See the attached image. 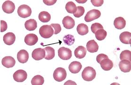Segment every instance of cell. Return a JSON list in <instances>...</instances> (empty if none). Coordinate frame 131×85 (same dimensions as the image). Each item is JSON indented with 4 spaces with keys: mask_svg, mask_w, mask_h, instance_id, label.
Listing matches in <instances>:
<instances>
[{
    "mask_svg": "<svg viewBox=\"0 0 131 85\" xmlns=\"http://www.w3.org/2000/svg\"><path fill=\"white\" fill-rule=\"evenodd\" d=\"M82 68V65L78 61H74L69 65V71L72 74H76L80 72Z\"/></svg>",
    "mask_w": 131,
    "mask_h": 85,
    "instance_id": "obj_15",
    "label": "cell"
},
{
    "mask_svg": "<svg viewBox=\"0 0 131 85\" xmlns=\"http://www.w3.org/2000/svg\"><path fill=\"white\" fill-rule=\"evenodd\" d=\"M51 27L54 29V34H57L59 33L61 31V27L59 23H52L51 25Z\"/></svg>",
    "mask_w": 131,
    "mask_h": 85,
    "instance_id": "obj_33",
    "label": "cell"
},
{
    "mask_svg": "<svg viewBox=\"0 0 131 85\" xmlns=\"http://www.w3.org/2000/svg\"><path fill=\"white\" fill-rule=\"evenodd\" d=\"M39 20L43 23H47L49 22L51 19V16L49 13L47 11H42L39 13Z\"/></svg>",
    "mask_w": 131,
    "mask_h": 85,
    "instance_id": "obj_25",
    "label": "cell"
},
{
    "mask_svg": "<svg viewBox=\"0 0 131 85\" xmlns=\"http://www.w3.org/2000/svg\"><path fill=\"white\" fill-rule=\"evenodd\" d=\"M13 77L16 81L22 82L27 79V74L26 71L23 70H18L15 71Z\"/></svg>",
    "mask_w": 131,
    "mask_h": 85,
    "instance_id": "obj_7",
    "label": "cell"
},
{
    "mask_svg": "<svg viewBox=\"0 0 131 85\" xmlns=\"http://www.w3.org/2000/svg\"><path fill=\"white\" fill-rule=\"evenodd\" d=\"M91 2L92 5L95 7H100L104 3L103 0H91Z\"/></svg>",
    "mask_w": 131,
    "mask_h": 85,
    "instance_id": "obj_34",
    "label": "cell"
},
{
    "mask_svg": "<svg viewBox=\"0 0 131 85\" xmlns=\"http://www.w3.org/2000/svg\"><path fill=\"white\" fill-rule=\"evenodd\" d=\"M114 25L116 29H122L125 27L126 26V21L122 17H118L115 19Z\"/></svg>",
    "mask_w": 131,
    "mask_h": 85,
    "instance_id": "obj_21",
    "label": "cell"
},
{
    "mask_svg": "<svg viewBox=\"0 0 131 85\" xmlns=\"http://www.w3.org/2000/svg\"><path fill=\"white\" fill-rule=\"evenodd\" d=\"M25 42L28 46H33L37 42L38 38L37 35L34 33H30L26 36L25 38Z\"/></svg>",
    "mask_w": 131,
    "mask_h": 85,
    "instance_id": "obj_10",
    "label": "cell"
},
{
    "mask_svg": "<svg viewBox=\"0 0 131 85\" xmlns=\"http://www.w3.org/2000/svg\"><path fill=\"white\" fill-rule=\"evenodd\" d=\"M100 64L102 69L106 71L110 70L113 67V63L108 58L102 60Z\"/></svg>",
    "mask_w": 131,
    "mask_h": 85,
    "instance_id": "obj_18",
    "label": "cell"
},
{
    "mask_svg": "<svg viewBox=\"0 0 131 85\" xmlns=\"http://www.w3.org/2000/svg\"><path fill=\"white\" fill-rule=\"evenodd\" d=\"M86 48L90 53H95L98 50V45L94 40H92L87 43Z\"/></svg>",
    "mask_w": 131,
    "mask_h": 85,
    "instance_id": "obj_17",
    "label": "cell"
},
{
    "mask_svg": "<svg viewBox=\"0 0 131 85\" xmlns=\"http://www.w3.org/2000/svg\"><path fill=\"white\" fill-rule=\"evenodd\" d=\"M120 59L121 60H127L131 61V52L130 50H125L123 51L120 54Z\"/></svg>",
    "mask_w": 131,
    "mask_h": 85,
    "instance_id": "obj_29",
    "label": "cell"
},
{
    "mask_svg": "<svg viewBox=\"0 0 131 85\" xmlns=\"http://www.w3.org/2000/svg\"><path fill=\"white\" fill-rule=\"evenodd\" d=\"M119 67L120 70L123 72H129L131 71V61L127 60H122L119 64Z\"/></svg>",
    "mask_w": 131,
    "mask_h": 85,
    "instance_id": "obj_12",
    "label": "cell"
},
{
    "mask_svg": "<svg viewBox=\"0 0 131 85\" xmlns=\"http://www.w3.org/2000/svg\"><path fill=\"white\" fill-rule=\"evenodd\" d=\"M67 11L70 14H74L77 10V7L73 2H69L65 7Z\"/></svg>",
    "mask_w": 131,
    "mask_h": 85,
    "instance_id": "obj_26",
    "label": "cell"
},
{
    "mask_svg": "<svg viewBox=\"0 0 131 85\" xmlns=\"http://www.w3.org/2000/svg\"><path fill=\"white\" fill-rule=\"evenodd\" d=\"M78 33L80 35H85L89 32L88 27L84 23L79 24L77 28Z\"/></svg>",
    "mask_w": 131,
    "mask_h": 85,
    "instance_id": "obj_24",
    "label": "cell"
},
{
    "mask_svg": "<svg viewBox=\"0 0 131 85\" xmlns=\"http://www.w3.org/2000/svg\"><path fill=\"white\" fill-rule=\"evenodd\" d=\"M25 27L26 29L28 31H34L36 29L37 27V22L36 20L34 19H30L26 21V22L25 23Z\"/></svg>",
    "mask_w": 131,
    "mask_h": 85,
    "instance_id": "obj_22",
    "label": "cell"
},
{
    "mask_svg": "<svg viewBox=\"0 0 131 85\" xmlns=\"http://www.w3.org/2000/svg\"><path fill=\"white\" fill-rule=\"evenodd\" d=\"M57 0H43V2L45 4L48 6L53 5L55 3H56Z\"/></svg>",
    "mask_w": 131,
    "mask_h": 85,
    "instance_id": "obj_37",
    "label": "cell"
},
{
    "mask_svg": "<svg viewBox=\"0 0 131 85\" xmlns=\"http://www.w3.org/2000/svg\"><path fill=\"white\" fill-rule=\"evenodd\" d=\"M62 23L64 27L67 29H72L75 26L74 19L70 16H66L63 18Z\"/></svg>",
    "mask_w": 131,
    "mask_h": 85,
    "instance_id": "obj_14",
    "label": "cell"
},
{
    "mask_svg": "<svg viewBox=\"0 0 131 85\" xmlns=\"http://www.w3.org/2000/svg\"><path fill=\"white\" fill-rule=\"evenodd\" d=\"M45 82L44 78L41 75H36L33 77L31 80V84L32 85H42Z\"/></svg>",
    "mask_w": 131,
    "mask_h": 85,
    "instance_id": "obj_27",
    "label": "cell"
},
{
    "mask_svg": "<svg viewBox=\"0 0 131 85\" xmlns=\"http://www.w3.org/2000/svg\"><path fill=\"white\" fill-rule=\"evenodd\" d=\"M39 33L43 38H50L53 35L54 30L51 25H44L40 27Z\"/></svg>",
    "mask_w": 131,
    "mask_h": 85,
    "instance_id": "obj_2",
    "label": "cell"
},
{
    "mask_svg": "<svg viewBox=\"0 0 131 85\" xmlns=\"http://www.w3.org/2000/svg\"><path fill=\"white\" fill-rule=\"evenodd\" d=\"M107 58H108V57L106 55L104 54H101L97 56L96 60H97V62H98L99 64H100L102 60Z\"/></svg>",
    "mask_w": 131,
    "mask_h": 85,
    "instance_id": "obj_35",
    "label": "cell"
},
{
    "mask_svg": "<svg viewBox=\"0 0 131 85\" xmlns=\"http://www.w3.org/2000/svg\"><path fill=\"white\" fill-rule=\"evenodd\" d=\"M86 49L85 47L80 46H78L74 50V56L78 59L83 58L86 56Z\"/></svg>",
    "mask_w": 131,
    "mask_h": 85,
    "instance_id": "obj_19",
    "label": "cell"
},
{
    "mask_svg": "<svg viewBox=\"0 0 131 85\" xmlns=\"http://www.w3.org/2000/svg\"><path fill=\"white\" fill-rule=\"evenodd\" d=\"M44 49L45 51V58L48 60L53 58L55 56V50L53 48L51 47H46Z\"/></svg>",
    "mask_w": 131,
    "mask_h": 85,
    "instance_id": "obj_23",
    "label": "cell"
},
{
    "mask_svg": "<svg viewBox=\"0 0 131 85\" xmlns=\"http://www.w3.org/2000/svg\"><path fill=\"white\" fill-rule=\"evenodd\" d=\"M2 9L4 12L7 14H11L15 10V4L10 1H6L3 3Z\"/></svg>",
    "mask_w": 131,
    "mask_h": 85,
    "instance_id": "obj_9",
    "label": "cell"
},
{
    "mask_svg": "<svg viewBox=\"0 0 131 85\" xmlns=\"http://www.w3.org/2000/svg\"><path fill=\"white\" fill-rule=\"evenodd\" d=\"M58 56L60 58L64 60H68L71 58L72 51L69 48L61 47L58 50Z\"/></svg>",
    "mask_w": 131,
    "mask_h": 85,
    "instance_id": "obj_6",
    "label": "cell"
},
{
    "mask_svg": "<svg viewBox=\"0 0 131 85\" xmlns=\"http://www.w3.org/2000/svg\"><path fill=\"white\" fill-rule=\"evenodd\" d=\"M101 16V13L100 10L96 9L91 10L87 13L84 17V20L86 22H90L98 19Z\"/></svg>",
    "mask_w": 131,
    "mask_h": 85,
    "instance_id": "obj_5",
    "label": "cell"
},
{
    "mask_svg": "<svg viewBox=\"0 0 131 85\" xmlns=\"http://www.w3.org/2000/svg\"><path fill=\"white\" fill-rule=\"evenodd\" d=\"M7 29V24L5 21H1V32H4Z\"/></svg>",
    "mask_w": 131,
    "mask_h": 85,
    "instance_id": "obj_36",
    "label": "cell"
},
{
    "mask_svg": "<svg viewBox=\"0 0 131 85\" xmlns=\"http://www.w3.org/2000/svg\"><path fill=\"white\" fill-rule=\"evenodd\" d=\"M95 34L96 38L98 41H102L106 38L107 35V32L103 29L98 30L95 33Z\"/></svg>",
    "mask_w": 131,
    "mask_h": 85,
    "instance_id": "obj_28",
    "label": "cell"
},
{
    "mask_svg": "<svg viewBox=\"0 0 131 85\" xmlns=\"http://www.w3.org/2000/svg\"><path fill=\"white\" fill-rule=\"evenodd\" d=\"M2 64L3 66L7 68H10L13 67L15 65L16 61L12 56H7L3 58L2 60Z\"/></svg>",
    "mask_w": 131,
    "mask_h": 85,
    "instance_id": "obj_11",
    "label": "cell"
},
{
    "mask_svg": "<svg viewBox=\"0 0 131 85\" xmlns=\"http://www.w3.org/2000/svg\"><path fill=\"white\" fill-rule=\"evenodd\" d=\"M17 59L18 61L20 63L24 64L27 63L29 59L28 53L25 50H20L17 54Z\"/></svg>",
    "mask_w": 131,
    "mask_h": 85,
    "instance_id": "obj_13",
    "label": "cell"
},
{
    "mask_svg": "<svg viewBox=\"0 0 131 85\" xmlns=\"http://www.w3.org/2000/svg\"><path fill=\"white\" fill-rule=\"evenodd\" d=\"M67 77V72L63 68L59 67L54 70L53 78L58 82H61L66 79Z\"/></svg>",
    "mask_w": 131,
    "mask_h": 85,
    "instance_id": "obj_3",
    "label": "cell"
},
{
    "mask_svg": "<svg viewBox=\"0 0 131 85\" xmlns=\"http://www.w3.org/2000/svg\"><path fill=\"white\" fill-rule=\"evenodd\" d=\"M45 49H42V48H36L34 50L32 54V58L36 61H39L45 58Z\"/></svg>",
    "mask_w": 131,
    "mask_h": 85,
    "instance_id": "obj_8",
    "label": "cell"
},
{
    "mask_svg": "<svg viewBox=\"0 0 131 85\" xmlns=\"http://www.w3.org/2000/svg\"><path fill=\"white\" fill-rule=\"evenodd\" d=\"M18 14L22 18L29 17L32 14V9L29 6L27 5H22L18 7Z\"/></svg>",
    "mask_w": 131,
    "mask_h": 85,
    "instance_id": "obj_4",
    "label": "cell"
},
{
    "mask_svg": "<svg viewBox=\"0 0 131 85\" xmlns=\"http://www.w3.org/2000/svg\"><path fill=\"white\" fill-rule=\"evenodd\" d=\"M131 33L129 32H124L119 36V39L121 42L125 44H131Z\"/></svg>",
    "mask_w": 131,
    "mask_h": 85,
    "instance_id": "obj_20",
    "label": "cell"
},
{
    "mask_svg": "<svg viewBox=\"0 0 131 85\" xmlns=\"http://www.w3.org/2000/svg\"><path fill=\"white\" fill-rule=\"evenodd\" d=\"M91 30L93 33H95V32L100 29H103V27L101 23H93L91 26Z\"/></svg>",
    "mask_w": 131,
    "mask_h": 85,
    "instance_id": "obj_32",
    "label": "cell"
},
{
    "mask_svg": "<svg viewBox=\"0 0 131 85\" xmlns=\"http://www.w3.org/2000/svg\"><path fill=\"white\" fill-rule=\"evenodd\" d=\"M64 85H77V84L74 82H73L71 80H69L67 82L65 83Z\"/></svg>",
    "mask_w": 131,
    "mask_h": 85,
    "instance_id": "obj_38",
    "label": "cell"
},
{
    "mask_svg": "<svg viewBox=\"0 0 131 85\" xmlns=\"http://www.w3.org/2000/svg\"><path fill=\"white\" fill-rule=\"evenodd\" d=\"M63 41L68 46H71L74 43V37L71 34L66 35L63 38Z\"/></svg>",
    "mask_w": 131,
    "mask_h": 85,
    "instance_id": "obj_30",
    "label": "cell"
},
{
    "mask_svg": "<svg viewBox=\"0 0 131 85\" xmlns=\"http://www.w3.org/2000/svg\"><path fill=\"white\" fill-rule=\"evenodd\" d=\"M84 12L85 9L83 7L78 6L77 11L75 12V13H74V14H73V15L75 18H80L84 14Z\"/></svg>",
    "mask_w": 131,
    "mask_h": 85,
    "instance_id": "obj_31",
    "label": "cell"
},
{
    "mask_svg": "<svg viewBox=\"0 0 131 85\" xmlns=\"http://www.w3.org/2000/svg\"><path fill=\"white\" fill-rule=\"evenodd\" d=\"M3 41L7 45H12L14 44L16 40L15 35L12 32L7 33L3 36Z\"/></svg>",
    "mask_w": 131,
    "mask_h": 85,
    "instance_id": "obj_16",
    "label": "cell"
},
{
    "mask_svg": "<svg viewBox=\"0 0 131 85\" xmlns=\"http://www.w3.org/2000/svg\"><path fill=\"white\" fill-rule=\"evenodd\" d=\"M96 71L92 67H86L84 69L82 73V77L84 80L91 81L95 78Z\"/></svg>",
    "mask_w": 131,
    "mask_h": 85,
    "instance_id": "obj_1",
    "label": "cell"
}]
</instances>
